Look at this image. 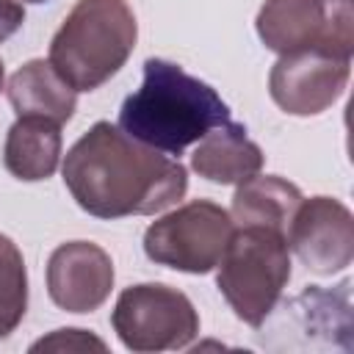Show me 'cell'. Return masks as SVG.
Returning <instances> with one entry per match:
<instances>
[{"label": "cell", "mask_w": 354, "mask_h": 354, "mask_svg": "<svg viewBox=\"0 0 354 354\" xmlns=\"http://www.w3.org/2000/svg\"><path fill=\"white\" fill-rule=\"evenodd\" d=\"M257 36L279 55L326 53L351 61V0H266L257 14Z\"/></svg>", "instance_id": "obj_5"}, {"label": "cell", "mask_w": 354, "mask_h": 354, "mask_svg": "<svg viewBox=\"0 0 354 354\" xmlns=\"http://www.w3.org/2000/svg\"><path fill=\"white\" fill-rule=\"evenodd\" d=\"M232 230L235 224L221 205L194 199L147 227L144 252L158 266L185 274H207L216 268Z\"/></svg>", "instance_id": "obj_7"}, {"label": "cell", "mask_w": 354, "mask_h": 354, "mask_svg": "<svg viewBox=\"0 0 354 354\" xmlns=\"http://www.w3.org/2000/svg\"><path fill=\"white\" fill-rule=\"evenodd\" d=\"M191 166L210 183L238 185L263 169V152L254 141L246 138V130L241 124L227 122L199 141L191 155Z\"/></svg>", "instance_id": "obj_12"}, {"label": "cell", "mask_w": 354, "mask_h": 354, "mask_svg": "<svg viewBox=\"0 0 354 354\" xmlns=\"http://www.w3.org/2000/svg\"><path fill=\"white\" fill-rule=\"evenodd\" d=\"M348 72V58H335L326 53H290L279 55V61L271 66L268 91L285 113L315 116L343 94Z\"/></svg>", "instance_id": "obj_9"}, {"label": "cell", "mask_w": 354, "mask_h": 354, "mask_svg": "<svg viewBox=\"0 0 354 354\" xmlns=\"http://www.w3.org/2000/svg\"><path fill=\"white\" fill-rule=\"evenodd\" d=\"M113 288V263L91 241L61 243L47 260V293L66 313H94Z\"/></svg>", "instance_id": "obj_10"}, {"label": "cell", "mask_w": 354, "mask_h": 354, "mask_svg": "<svg viewBox=\"0 0 354 354\" xmlns=\"http://www.w3.org/2000/svg\"><path fill=\"white\" fill-rule=\"evenodd\" d=\"M111 324L130 351L185 348L199 335V315L185 293L160 282L124 288L116 299Z\"/></svg>", "instance_id": "obj_6"}, {"label": "cell", "mask_w": 354, "mask_h": 354, "mask_svg": "<svg viewBox=\"0 0 354 354\" xmlns=\"http://www.w3.org/2000/svg\"><path fill=\"white\" fill-rule=\"evenodd\" d=\"M3 160L17 180H47L61 160V124L36 116L17 119L8 127Z\"/></svg>", "instance_id": "obj_13"}, {"label": "cell", "mask_w": 354, "mask_h": 354, "mask_svg": "<svg viewBox=\"0 0 354 354\" xmlns=\"http://www.w3.org/2000/svg\"><path fill=\"white\" fill-rule=\"evenodd\" d=\"M299 202H301V191L293 183L274 177V174H266V177L254 174V177L238 183L230 218L238 227L257 224V227L279 230L285 235Z\"/></svg>", "instance_id": "obj_14"}, {"label": "cell", "mask_w": 354, "mask_h": 354, "mask_svg": "<svg viewBox=\"0 0 354 354\" xmlns=\"http://www.w3.org/2000/svg\"><path fill=\"white\" fill-rule=\"evenodd\" d=\"M64 183L88 216L124 218L160 213L183 199L188 174L180 160L138 144L111 122H97L66 152Z\"/></svg>", "instance_id": "obj_1"}, {"label": "cell", "mask_w": 354, "mask_h": 354, "mask_svg": "<svg viewBox=\"0 0 354 354\" xmlns=\"http://www.w3.org/2000/svg\"><path fill=\"white\" fill-rule=\"evenodd\" d=\"M216 266L218 290L232 313L243 324L260 326L290 279L288 241L271 227H238L232 230Z\"/></svg>", "instance_id": "obj_4"}, {"label": "cell", "mask_w": 354, "mask_h": 354, "mask_svg": "<svg viewBox=\"0 0 354 354\" xmlns=\"http://www.w3.org/2000/svg\"><path fill=\"white\" fill-rule=\"evenodd\" d=\"M25 3H47V0H25Z\"/></svg>", "instance_id": "obj_19"}, {"label": "cell", "mask_w": 354, "mask_h": 354, "mask_svg": "<svg viewBox=\"0 0 354 354\" xmlns=\"http://www.w3.org/2000/svg\"><path fill=\"white\" fill-rule=\"evenodd\" d=\"M105 351V343L86 329H55L50 337H41L30 346V351Z\"/></svg>", "instance_id": "obj_16"}, {"label": "cell", "mask_w": 354, "mask_h": 354, "mask_svg": "<svg viewBox=\"0 0 354 354\" xmlns=\"http://www.w3.org/2000/svg\"><path fill=\"white\" fill-rule=\"evenodd\" d=\"M0 88H3V64H0Z\"/></svg>", "instance_id": "obj_18"}, {"label": "cell", "mask_w": 354, "mask_h": 354, "mask_svg": "<svg viewBox=\"0 0 354 354\" xmlns=\"http://www.w3.org/2000/svg\"><path fill=\"white\" fill-rule=\"evenodd\" d=\"M25 22V8L17 0H0V41L14 36Z\"/></svg>", "instance_id": "obj_17"}, {"label": "cell", "mask_w": 354, "mask_h": 354, "mask_svg": "<svg viewBox=\"0 0 354 354\" xmlns=\"http://www.w3.org/2000/svg\"><path fill=\"white\" fill-rule=\"evenodd\" d=\"M138 25L124 0H77L50 41L53 69L75 88L94 91L130 58Z\"/></svg>", "instance_id": "obj_3"}, {"label": "cell", "mask_w": 354, "mask_h": 354, "mask_svg": "<svg viewBox=\"0 0 354 354\" xmlns=\"http://www.w3.org/2000/svg\"><path fill=\"white\" fill-rule=\"evenodd\" d=\"M227 122L230 108L216 88L163 58L144 61V83L119 111V127L130 138L166 155H180Z\"/></svg>", "instance_id": "obj_2"}, {"label": "cell", "mask_w": 354, "mask_h": 354, "mask_svg": "<svg viewBox=\"0 0 354 354\" xmlns=\"http://www.w3.org/2000/svg\"><path fill=\"white\" fill-rule=\"evenodd\" d=\"M288 246L315 274H337L354 260L351 210L332 196L301 199L285 232Z\"/></svg>", "instance_id": "obj_8"}, {"label": "cell", "mask_w": 354, "mask_h": 354, "mask_svg": "<svg viewBox=\"0 0 354 354\" xmlns=\"http://www.w3.org/2000/svg\"><path fill=\"white\" fill-rule=\"evenodd\" d=\"M6 91L17 119L36 116V119H50L55 124H64L72 119L77 105V97H75L77 91L53 69L50 61H41V58L22 64L11 75Z\"/></svg>", "instance_id": "obj_11"}, {"label": "cell", "mask_w": 354, "mask_h": 354, "mask_svg": "<svg viewBox=\"0 0 354 354\" xmlns=\"http://www.w3.org/2000/svg\"><path fill=\"white\" fill-rule=\"evenodd\" d=\"M28 307V271L22 252L8 235H0V337H8Z\"/></svg>", "instance_id": "obj_15"}]
</instances>
